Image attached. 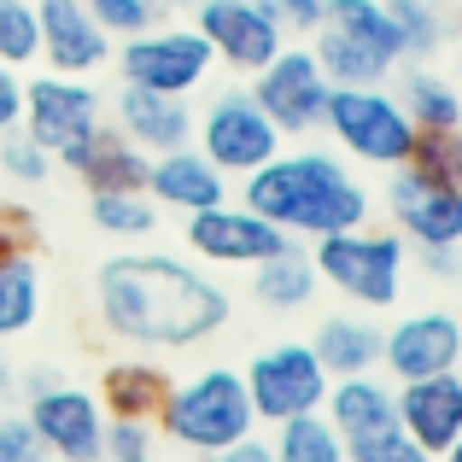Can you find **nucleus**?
I'll use <instances>...</instances> for the list:
<instances>
[{
	"label": "nucleus",
	"instance_id": "1",
	"mask_svg": "<svg viewBox=\"0 0 462 462\" xmlns=\"http://www.w3.org/2000/svg\"><path fill=\"white\" fill-rule=\"evenodd\" d=\"M94 299L106 334L141 351H193L228 322L223 287L164 252H117L112 263H100Z\"/></svg>",
	"mask_w": 462,
	"mask_h": 462
},
{
	"label": "nucleus",
	"instance_id": "2",
	"mask_svg": "<svg viewBox=\"0 0 462 462\" xmlns=\"http://www.w3.org/2000/svg\"><path fill=\"white\" fill-rule=\"evenodd\" d=\"M240 205L275 223L287 240H328L369 223V188L339 164L334 152H275L252 176H240Z\"/></svg>",
	"mask_w": 462,
	"mask_h": 462
},
{
	"label": "nucleus",
	"instance_id": "3",
	"mask_svg": "<svg viewBox=\"0 0 462 462\" xmlns=\"http://www.w3.org/2000/svg\"><path fill=\"white\" fill-rule=\"evenodd\" d=\"M152 428L164 433V439H176L181 451H193V457H217L223 445L258 433V416H252V398H246L240 369L211 363V369L188 374V381H170L164 410H158Z\"/></svg>",
	"mask_w": 462,
	"mask_h": 462
},
{
	"label": "nucleus",
	"instance_id": "4",
	"mask_svg": "<svg viewBox=\"0 0 462 462\" xmlns=\"http://www.w3.org/2000/svg\"><path fill=\"white\" fill-rule=\"evenodd\" d=\"M310 35H316L310 59L322 65V77L334 88H346V82H386L404 65V47H398V30L381 0H328Z\"/></svg>",
	"mask_w": 462,
	"mask_h": 462
},
{
	"label": "nucleus",
	"instance_id": "5",
	"mask_svg": "<svg viewBox=\"0 0 462 462\" xmlns=\"http://www.w3.org/2000/svg\"><path fill=\"white\" fill-rule=\"evenodd\" d=\"M316 282H328L334 293H346L363 310H386L404 293V270H410V246L398 228H346V235L316 240L310 252Z\"/></svg>",
	"mask_w": 462,
	"mask_h": 462
},
{
	"label": "nucleus",
	"instance_id": "6",
	"mask_svg": "<svg viewBox=\"0 0 462 462\" xmlns=\"http://www.w3.org/2000/svg\"><path fill=\"white\" fill-rule=\"evenodd\" d=\"M322 129L339 141V152H351L357 164H374V170H398L410 158V147H416V135H421V129L410 124V112L398 106V94H386L381 82L328 88Z\"/></svg>",
	"mask_w": 462,
	"mask_h": 462
},
{
	"label": "nucleus",
	"instance_id": "7",
	"mask_svg": "<svg viewBox=\"0 0 462 462\" xmlns=\"http://www.w3.org/2000/svg\"><path fill=\"white\" fill-rule=\"evenodd\" d=\"M240 381H246V398H252V416H258V428H282V421L293 416H310V410H322L328 398V369L316 363L310 339H282V346H263L258 357L240 369Z\"/></svg>",
	"mask_w": 462,
	"mask_h": 462
},
{
	"label": "nucleus",
	"instance_id": "8",
	"mask_svg": "<svg viewBox=\"0 0 462 462\" xmlns=\"http://www.w3.org/2000/svg\"><path fill=\"white\" fill-rule=\"evenodd\" d=\"M211 47L193 23H152V30L129 35L117 47V70L129 88H152V94H181L188 100L205 77H211Z\"/></svg>",
	"mask_w": 462,
	"mask_h": 462
},
{
	"label": "nucleus",
	"instance_id": "9",
	"mask_svg": "<svg viewBox=\"0 0 462 462\" xmlns=\"http://www.w3.org/2000/svg\"><path fill=\"white\" fill-rule=\"evenodd\" d=\"M282 129L263 117V106L246 88H228L205 106V117H193V147L211 158L223 176H252L258 164H270L282 152Z\"/></svg>",
	"mask_w": 462,
	"mask_h": 462
},
{
	"label": "nucleus",
	"instance_id": "10",
	"mask_svg": "<svg viewBox=\"0 0 462 462\" xmlns=\"http://www.w3.org/2000/svg\"><path fill=\"white\" fill-rule=\"evenodd\" d=\"M193 30L205 35L211 59L235 70H263L287 47V30L263 0H193Z\"/></svg>",
	"mask_w": 462,
	"mask_h": 462
},
{
	"label": "nucleus",
	"instance_id": "11",
	"mask_svg": "<svg viewBox=\"0 0 462 462\" xmlns=\"http://www.w3.org/2000/svg\"><path fill=\"white\" fill-rule=\"evenodd\" d=\"M23 421H30V433L42 439L47 457L59 462H100V439H106V410L94 393H82V386H42V393L23 398L18 410Z\"/></svg>",
	"mask_w": 462,
	"mask_h": 462
},
{
	"label": "nucleus",
	"instance_id": "12",
	"mask_svg": "<svg viewBox=\"0 0 462 462\" xmlns=\"http://www.w3.org/2000/svg\"><path fill=\"white\" fill-rule=\"evenodd\" d=\"M18 129L35 141L42 152H70L82 135H94L100 129V94L88 88L82 77H59V70H47V77L23 82V112H18Z\"/></svg>",
	"mask_w": 462,
	"mask_h": 462
},
{
	"label": "nucleus",
	"instance_id": "13",
	"mask_svg": "<svg viewBox=\"0 0 462 462\" xmlns=\"http://www.w3.org/2000/svg\"><path fill=\"white\" fill-rule=\"evenodd\" d=\"M328 88L334 82L322 77V65L310 59V47H282L263 70H252V100L263 106L282 135H310L322 124V106H328Z\"/></svg>",
	"mask_w": 462,
	"mask_h": 462
},
{
	"label": "nucleus",
	"instance_id": "14",
	"mask_svg": "<svg viewBox=\"0 0 462 462\" xmlns=\"http://www.w3.org/2000/svg\"><path fill=\"white\" fill-rule=\"evenodd\" d=\"M386 211H393L404 246H462V188L439 176L398 164L386 181Z\"/></svg>",
	"mask_w": 462,
	"mask_h": 462
},
{
	"label": "nucleus",
	"instance_id": "15",
	"mask_svg": "<svg viewBox=\"0 0 462 462\" xmlns=\"http://www.w3.org/2000/svg\"><path fill=\"white\" fill-rule=\"evenodd\" d=\"M381 369L393 381H428L462 369V316L457 310H416L381 328Z\"/></svg>",
	"mask_w": 462,
	"mask_h": 462
},
{
	"label": "nucleus",
	"instance_id": "16",
	"mask_svg": "<svg viewBox=\"0 0 462 462\" xmlns=\"http://www.w3.org/2000/svg\"><path fill=\"white\" fill-rule=\"evenodd\" d=\"M188 246L193 258L205 263H240V270H252V263H263L270 252L287 246V235L275 223H263L252 205H211V211H193L188 217Z\"/></svg>",
	"mask_w": 462,
	"mask_h": 462
},
{
	"label": "nucleus",
	"instance_id": "17",
	"mask_svg": "<svg viewBox=\"0 0 462 462\" xmlns=\"http://www.w3.org/2000/svg\"><path fill=\"white\" fill-rule=\"evenodd\" d=\"M35 23H42V59L59 77H88L112 59V35L94 23L88 0H35Z\"/></svg>",
	"mask_w": 462,
	"mask_h": 462
},
{
	"label": "nucleus",
	"instance_id": "18",
	"mask_svg": "<svg viewBox=\"0 0 462 462\" xmlns=\"http://www.w3.org/2000/svg\"><path fill=\"white\" fill-rule=\"evenodd\" d=\"M393 404H398L404 439H416L428 457H439L462 433V374L451 369V374H428V381H398Z\"/></svg>",
	"mask_w": 462,
	"mask_h": 462
},
{
	"label": "nucleus",
	"instance_id": "19",
	"mask_svg": "<svg viewBox=\"0 0 462 462\" xmlns=\"http://www.w3.org/2000/svg\"><path fill=\"white\" fill-rule=\"evenodd\" d=\"M147 199L158 211L193 217V211H211V205L228 199V176L199 147H176V152L147 158Z\"/></svg>",
	"mask_w": 462,
	"mask_h": 462
},
{
	"label": "nucleus",
	"instance_id": "20",
	"mask_svg": "<svg viewBox=\"0 0 462 462\" xmlns=\"http://www.w3.org/2000/svg\"><path fill=\"white\" fill-rule=\"evenodd\" d=\"M117 135L129 141L135 152H176V147H193V112L181 94H152V88H129L117 94Z\"/></svg>",
	"mask_w": 462,
	"mask_h": 462
},
{
	"label": "nucleus",
	"instance_id": "21",
	"mask_svg": "<svg viewBox=\"0 0 462 462\" xmlns=\"http://www.w3.org/2000/svg\"><path fill=\"white\" fill-rule=\"evenodd\" d=\"M322 416L334 421V433L346 439V451L398 433L393 386L374 381V374H346V381H334V386H328V398H322Z\"/></svg>",
	"mask_w": 462,
	"mask_h": 462
},
{
	"label": "nucleus",
	"instance_id": "22",
	"mask_svg": "<svg viewBox=\"0 0 462 462\" xmlns=\"http://www.w3.org/2000/svg\"><path fill=\"white\" fill-rule=\"evenodd\" d=\"M59 164H65L88 193H135V188H147V152H135L106 124L94 129V135H82L70 152H59Z\"/></svg>",
	"mask_w": 462,
	"mask_h": 462
},
{
	"label": "nucleus",
	"instance_id": "23",
	"mask_svg": "<svg viewBox=\"0 0 462 462\" xmlns=\"http://www.w3.org/2000/svg\"><path fill=\"white\" fill-rule=\"evenodd\" d=\"M316 363L328 369V381H346V374H374L381 369V322L374 316H322L310 339Z\"/></svg>",
	"mask_w": 462,
	"mask_h": 462
},
{
	"label": "nucleus",
	"instance_id": "24",
	"mask_svg": "<svg viewBox=\"0 0 462 462\" xmlns=\"http://www.w3.org/2000/svg\"><path fill=\"white\" fill-rule=\"evenodd\" d=\"M164 393H170V374L158 363H106L100 374V410L106 416H124V421H158L164 410Z\"/></svg>",
	"mask_w": 462,
	"mask_h": 462
},
{
	"label": "nucleus",
	"instance_id": "25",
	"mask_svg": "<svg viewBox=\"0 0 462 462\" xmlns=\"http://www.w3.org/2000/svg\"><path fill=\"white\" fill-rule=\"evenodd\" d=\"M252 299L270 310H305L316 299V263L305 240H287L282 252H270L263 263H252Z\"/></svg>",
	"mask_w": 462,
	"mask_h": 462
},
{
	"label": "nucleus",
	"instance_id": "26",
	"mask_svg": "<svg viewBox=\"0 0 462 462\" xmlns=\"http://www.w3.org/2000/svg\"><path fill=\"white\" fill-rule=\"evenodd\" d=\"M42 316V263L30 246L0 252V339H18Z\"/></svg>",
	"mask_w": 462,
	"mask_h": 462
},
{
	"label": "nucleus",
	"instance_id": "27",
	"mask_svg": "<svg viewBox=\"0 0 462 462\" xmlns=\"http://www.w3.org/2000/svg\"><path fill=\"white\" fill-rule=\"evenodd\" d=\"M398 106L410 112V124L421 135H451V129H462V94L445 77H433V70H410L398 82Z\"/></svg>",
	"mask_w": 462,
	"mask_h": 462
},
{
	"label": "nucleus",
	"instance_id": "28",
	"mask_svg": "<svg viewBox=\"0 0 462 462\" xmlns=\"http://www.w3.org/2000/svg\"><path fill=\"white\" fill-rule=\"evenodd\" d=\"M270 457L275 462H351L346 457V439L334 433V421H328L322 410L282 421V428H275V439H270Z\"/></svg>",
	"mask_w": 462,
	"mask_h": 462
},
{
	"label": "nucleus",
	"instance_id": "29",
	"mask_svg": "<svg viewBox=\"0 0 462 462\" xmlns=\"http://www.w3.org/2000/svg\"><path fill=\"white\" fill-rule=\"evenodd\" d=\"M88 217L100 235H117V240H147L158 228V205L147 199V188L135 193H88Z\"/></svg>",
	"mask_w": 462,
	"mask_h": 462
},
{
	"label": "nucleus",
	"instance_id": "30",
	"mask_svg": "<svg viewBox=\"0 0 462 462\" xmlns=\"http://www.w3.org/2000/svg\"><path fill=\"white\" fill-rule=\"evenodd\" d=\"M386 18H393L398 30V47H404V59H433L445 47V12L439 0H381Z\"/></svg>",
	"mask_w": 462,
	"mask_h": 462
},
{
	"label": "nucleus",
	"instance_id": "31",
	"mask_svg": "<svg viewBox=\"0 0 462 462\" xmlns=\"http://www.w3.org/2000/svg\"><path fill=\"white\" fill-rule=\"evenodd\" d=\"M53 164H59V158L42 152L30 135H23V129H6V135H0V176H12V181H23V188H35V181L53 176Z\"/></svg>",
	"mask_w": 462,
	"mask_h": 462
},
{
	"label": "nucleus",
	"instance_id": "32",
	"mask_svg": "<svg viewBox=\"0 0 462 462\" xmlns=\"http://www.w3.org/2000/svg\"><path fill=\"white\" fill-rule=\"evenodd\" d=\"M88 12H94V23H100L112 42H129V35L152 30L164 6H158V0H88Z\"/></svg>",
	"mask_w": 462,
	"mask_h": 462
},
{
	"label": "nucleus",
	"instance_id": "33",
	"mask_svg": "<svg viewBox=\"0 0 462 462\" xmlns=\"http://www.w3.org/2000/svg\"><path fill=\"white\" fill-rule=\"evenodd\" d=\"M152 439H158V428H152V421H124V416H106L100 462H152Z\"/></svg>",
	"mask_w": 462,
	"mask_h": 462
},
{
	"label": "nucleus",
	"instance_id": "34",
	"mask_svg": "<svg viewBox=\"0 0 462 462\" xmlns=\"http://www.w3.org/2000/svg\"><path fill=\"white\" fill-rule=\"evenodd\" d=\"M351 462H433L428 451H421L416 439H404V428L398 433H386V439H369V445H357V451H346Z\"/></svg>",
	"mask_w": 462,
	"mask_h": 462
},
{
	"label": "nucleus",
	"instance_id": "35",
	"mask_svg": "<svg viewBox=\"0 0 462 462\" xmlns=\"http://www.w3.org/2000/svg\"><path fill=\"white\" fill-rule=\"evenodd\" d=\"M0 462H47L42 439L30 433L23 416H0Z\"/></svg>",
	"mask_w": 462,
	"mask_h": 462
},
{
	"label": "nucleus",
	"instance_id": "36",
	"mask_svg": "<svg viewBox=\"0 0 462 462\" xmlns=\"http://www.w3.org/2000/svg\"><path fill=\"white\" fill-rule=\"evenodd\" d=\"M263 6L282 18V30H316V18H322L328 0H263Z\"/></svg>",
	"mask_w": 462,
	"mask_h": 462
},
{
	"label": "nucleus",
	"instance_id": "37",
	"mask_svg": "<svg viewBox=\"0 0 462 462\" xmlns=\"http://www.w3.org/2000/svg\"><path fill=\"white\" fill-rule=\"evenodd\" d=\"M18 112H23V77L12 65H0V135L18 129Z\"/></svg>",
	"mask_w": 462,
	"mask_h": 462
},
{
	"label": "nucleus",
	"instance_id": "38",
	"mask_svg": "<svg viewBox=\"0 0 462 462\" xmlns=\"http://www.w3.org/2000/svg\"><path fill=\"white\" fill-rule=\"evenodd\" d=\"M205 462H275V457H270V439H263V433H246V439L223 445V451L205 457Z\"/></svg>",
	"mask_w": 462,
	"mask_h": 462
},
{
	"label": "nucleus",
	"instance_id": "39",
	"mask_svg": "<svg viewBox=\"0 0 462 462\" xmlns=\"http://www.w3.org/2000/svg\"><path fill=\"white\" fill-rule=\"evenodd\" d=\"M421 263H428L433 282H451L462 270V246H421Z\"/></svg>",
	"mask_w": 462,
	"mask_h": 462
},
{
	"label": "nucleus",
	"instance_id": "40",
	"mask_svg": "<svg viewBox=\"0 0 462 462\" xmlns=\"http://www.w3.org/2000/svg\"><path fill=\"white\" fill-rule=\"evenodd\" d=\"M23 223H30L23 211H6V217H0V252H6V246H30V240H23Z\"/></svg>",
	"mask_w": 462,
	"mask_h": 462
},
{
	"label": "nucleus",
	"instance_id": "41",
	"mask_svg": "<svg viewBox=\"0 0 462 462\" xmlns=\"http://www.w3.org/2000/svg\"><path fill=\"white\" fill-rule=\"evenodd\" d=\"M451 181L462 188V129H457V147H451Z\"/></svg>",
	"mask_w": 462,
	"mask_h": 462
},
{
	"label": "nucleus",
	"instance_id": "42",
	"mask_svg": "<svg viewBox=\"0 0 462 462\" xmlns=\"http://www.w3.org/2000/svg\"><path fill=\"white\" fill-rule=\"evenodd\" d=\"M433 462H462V433H457V439H451V445H445V451H439V457H433Z\"/></svg>",
	"mask_w": 462,
	"mask_h": 462
},
{
	"label": "nucleus",
	"instance_id": "43",
	"mask_svg": "<svg viewBox=\"0 0 462 462\" xmlns=\"http://www.w3.org/2000/svg\"><path fill=\"white\" fill-rule=\"evenodd\" d=\"M0 393H12V369H6V363H0Z\"/></svg>",
	"mask_w": 462,
	"mask_h": 462
},
{
	"label": "nucleus",
	"instance_id": "44",
	"mask_svg": "<svg viewBox=\"0 0 462 462\" xmlns=\"http://www.w3.org/2000/svg\"><path fill=\"white\" fill-rule=\"evenodd\" d=\"M158 6H170V12H176V6H193V0H158Z\"/></svg>",
	"mask_w": 462,
	"mask_h": 462
}]
</instances>
